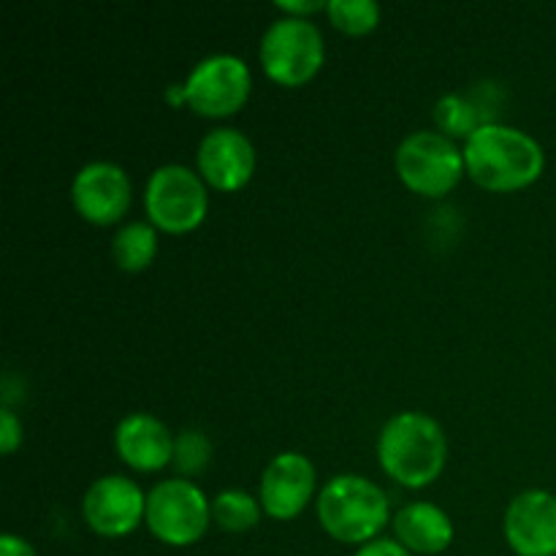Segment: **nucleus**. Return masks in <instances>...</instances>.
Instances as JSON below:
<instances>
[{"label":"nucleus","mask_w":556,"mask_h":556,"mask_svg":"<svg viewBox=\"0 0 556 556\" xmlns=\"http://www.w3.org/2000/svg\"><path fill=\"white\" fill-rule=\"evenodd\" d=\"M546 152L530 134L510 125L483 123L465 144V168L486 190H519L535 182Z\"/></svg>","instance_id":"nucleus-1"},{"label":"nucleus","mask_w":556,"mask_h":556,"mask_svg":"<svg viewBox=\"0 0 556 556\" xmlns=\"http://www.w3.org/2000/svg\"><path fill=\"white\" fill-rule=\"evenodd\" d=\"M445 443L443 427L427 413H400L386 421L378 440V456L383 470L396 483L410 489L429 486L443 472Z\"/></svg>","instance_id":"nucleus-2"},{"label":"nucleus","mask_w":556,"mask_h":556,"mask_svg":"<svg viewBox=\"0 0 556 556\" xmlns=\"http://www.w3.org/2000/svg\"><path fill=\"white\" fill-rule=\"evenodd\" d=\"M320 527L340 543H369L389 525V497L362 476H337L318 494Z\"/></svg>","instance_id":"nucleus-3"},{"label":"nucleus","mask_w":556,"mask_h":556,"mask_svg":"<svg viewBox=\"0 0 556 556\" xmlns=\"http://www.w3.org/2000/svg\"><path fill=\"white\" fill-rule=\"evenodd\" d=\"M324 36L307 16H282L266 27L261 38V65L277 85L296 87L318 74L324 65Z\"/></svg>","instance_id":"nucleus-4"},{"label":"nucleus","mask_w":556,"mask_h":556,"mask_svg":"<svg viewBox=\"0 0 556 556\" xmlns=\"http://www.w3.org/2000/svg\"><path fill=\"white\" fill-rule=\"evenodd\" d=\"M147 527L166 546H193L212 521V503L188 478H168L147 494Z\"/></svg>","instance_id":"nucleus-5"},{"label":"nucleus","mask_w":556,"mask_h":556,"mask_svg":"<svg viewBox=\"0 0 556 556\" xmlns=\"http://www.w3.org/2000/svg\"><path fill=\"white\" fill-rule=\"evenodd\" d=\"M144 206L152 226L168 233H185L204 223L210 199L193 168L182 163H166L152 172L144 190Z\"/></svg>","instance_id":"nucleus-6"},{"label":"nucleus","mask_w":556,"mask_h":556,"mask_svg":"<svg viewBox=\"0 0 556 556\" xmlns=\"http://www.w3.org/2000/svg\"><path fill=\"white\" fill-rule=\"evenodd\" d=\"M396 172L413 193L429 199L445 195L462 179L465 150H459L445 134L418 130L407 136L396 150Z\"/></svg>","instance_id":"nucleus-7"},{"label":"nucleus","mask_w":556,"mask_h":556,"mask_svg":"<svg viewBox=\"0 0 556 556\" xmlns=\"http://www.w3.org/2000/svg\"><path fill=\"white\" fill-rule=\"evenodd\" d=\"M253 76L248 63L237 54H210L199 60L185 79V98L193 112L206 117H226L233 114L250 96Z\"/></svg>","instance_id":"nucleus-8"},{"label":"nucleus","mask_w":556,"mask_h":556,"mask_svg":"<svg viewBox=\"0 0 556 556\" xmlns=\"http://www.w3.org/2000/svg\"><path fill=\"white\" fill-rule=\"evenodd\" d=\"M81 514L98 535L123 538L144 521L147 494L130 478L103 476L87 489Z\"/></svg>","instance_id":"nucleus-9"},{"label":"nucleus","mask_w":556,"mask_h":556,"mask_svg":"<svg viewBox=\"0 0 556 556\" xmlns=\"http://www.w3.org/2000/svg\"><path fill=\"white\" fill-rule=\"evenodd\" d=\"M76 212L96 226L117 223L130 206V179L112 161H92L76 172L71 185Z\"/></svg>","instance_id":"nucleus-10"},{"label":"nucleus","mask_w":556,"mask_h":556,"mask_svg":"<svg viewBox=\"0 0 556 556\" xmlns=\"http://www.w3.org/2000/svg\"><path fill=\"white\" fill-rule=\"evenodd\" d=\"M505 538L519 556H556V497L527 489L505 510Z\"/></svg>","instance_id":"nucleus-11"},{"label":"nucleus","mask_w":556,"mask_h":556,"mask_svg":"<svg viewBox=\"0 0 556 556\" xmlns=\"http://www.w3.org/2000/svg\"><path fill=\"white\" fill-rule=\"evenodd\" d=\"M315 492V467L299 451H286L266 465L261 478V508L271 519H296Z\"/></svg>","instance_id":"nucleus-12"},{"label":"nucleus","mask_w":556,"mask_h":556,"mask_svg":"<svg viewBox=\"0 0 556 556\" xmlns=\"http://www.w3.org/2000/svg\"><path fill=\"white\" fill-rule=\"evenodd\" d=\"M199 172L212 188L239 190L255 172L253 141L237 128H215L199 144Z\"/></svg>","instance_id":"nucleus-13"},{"label":"nucleus","mask_w":556,"mask_h":556,"mask_svg":"<svg viewBox=\"0 0 556 556\" xmlns=\"http://www.w3.org/2000/svg\"><path fill=\"white\" fill-rule=\"evenodd\" d=\"M174 440L177 438H172L166 424L157 421L150 413H130L117 424V432H114L119 459L141 472L172 465Z\"/></svg>","instance_id":"nucleus-14"},{"label":"nucleus","mask_w":556,"mask_h":556,"mask_svg":"<svg viewBox=\"0 0 556 556\" xmlns=\"http://www.w3.org/2000/svg\"><path fill=\"white\" fill-rule=\"evenodd\" d=\"M394 535L410 554H443L454 543L448 514L432 503H410L394 516Z\"/></svg>","instance_id":"nucleus-15"},{"label":"nucleus","mask_w":556,"mask_h":556,"mask_svg":"<svg viewBox=\"0 0 556 556\" xmlns=\"http://www.w3.org/2000/svg\"><path fill=\"white\" fill-rule=\"evenodd\" d=\"M157 253V233L152 223L136 220L119 228L112 239V255L119 269L139 271L152 264Z\"/></svg>","instance_id":"nucleus-16"},{"label":"nucleus","mask_w":556,"mask_h":556,"mask_svg":"<svg viewBox=\"0 0 556 556\" xmlns=\"http://www.w3.org/2000/svg\"><path fill=\"white\" fill-rule=\"evenodd\" d=\"M212 519L228 532L253 530L261 521V505L242 489H226L212 500Z\"/></svg>","instance_id":"nucleus-17"},{"label":"nucleus","mask_w":556,"mask_h":556,"mask_svg":"<svg viewBox=\"0 0 556 556\" xmlns=\"http://www.w3.org/2000/svg\"><path fill=\"white\" fill-rule=\"evenodd\" d=\"M432 117L438 123L440 130H445V136H465L470 139L478 128L483 125L481 109L465 96H456V92H448V96L440 98L432 109Z\"/></svg>","instance_id":"nucleus-18"},{"label":"nucleus","mask_w":556,"mask_h":556,"mask_svg":"<svg viewBox=\"0 0 556 556\" xmlns=\"http://www.w3.org/2000/svg\"><path fill=\"white\" fill-rule=\"evenodd\" d=\"M331 22L351 36L369 33L380 22V5L375 0H329Z\"/></svg>","instance_id":"nucleus-19"},{"label":"nucleus","mask_w":556,"mask_h":556,"mask_svg":"<svg viewBox=\"0 0 556 556\" xmlns=\"http://www.w3.org/2000/svg\"><path fill=\"white\" fill-rule=\"evenodd\" d=\"M212 445L206 440L204 432H193V429H185V432L177 434L174 440V467H177L182 476H193V472H201L210 462Z\"/></svg>","instance_id":"nucleus-20"},{"label":"nucleus","mask_w":556,"mask_h":556,"mask_svg":"<svg viewBox=\"0 0 556 556\" xmlns=\"http://www.w3.org/2000/svg\"><path fill=\"white\" fill-rule=\"evenodd\" d=\"M20 443H22L20 418L14 416V410H11V407H3V410H0V451L9 456V454H14L16 445Z\"/></svg>","instance_id":"nucleus-21"},{"label":"nucleus","mask_w":556,"mask_h":556,"mask_svg":"<svg viewBox=\"0 0 556 556\" xmlns=\"http://www.w3.org/2000/svg\"><path fill=\"white\" fill-rule=\"evenodd\" d=\"M356 556H413V554L407 552L400 541H391V538H375V541L364 543V546L356 552Z\"/></svg>","instance_id":"nucleus-22"},{"label":"nucleus","mask_w":556,"mask_h":556,"mask_svg":"<svg viewBox=\"0 0 556 556\" xmlns=\"http://www.w3.org/2000/svg\"><path fill=\"white\" fill-rule=\"evenodd\" d=\"M277 9L286 11L288 16H304V14H313V11L326 9V0H277Z\"/></svg>","instance_id":"nucleus-23"},{"label":"nucleus","mask_w":556,"mask_h":556,"mask_svg":"<svg viewBox=\"0 0 556 556\" xmlns=\"http://www.w3.org/2000/svg\"><path fill=\"white\" fill-rule=\"evenodd\" d=\"M0 556H36V548L20 535H3L0 538Z\"/></svg>","instance_id":"nucleus-24"}]
</instances>
